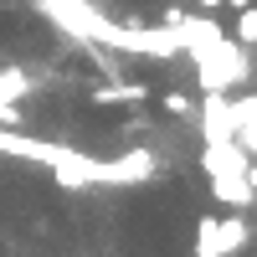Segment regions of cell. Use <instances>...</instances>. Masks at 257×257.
Returning <instances> with one entry per match:
<instances>
[{"label": "cell", "instance_id": "obj_1", "mask_svg": "<svg viewBox=\"0 0 257 257\" xmlns=\"http://www.w3.org/2000/svg\"><path fill=\"white\" fill-rule=\"evenodd\" d=\"M190 57H196V82H201V93H226V88H242V82L257 72L252 47H242V41H231V36L206 41V47H196Z\"/></svg>", "mask_w": 257, "mask_h": 257}, {"label": "cell", "instance_id": "obj_2", "mask_svg": "<svg viewBox=\"0 0 257 257\" xmlns=\"http://www.w3.org/2000/svg\"><path fill=\"white\" fill-rule=\"evenodd\" d=\"M160 170L155 149H123L118 160H103V185H144Z\"/></svg>", "mask_w": 257, "mask_h": 257}, {"label": "cell", "instance_id": "obj_3", "mask_svg": "<svg viewBox=\"0 0 257 257\" xmlns=\"http://www.w3.org/2000/svg\"><path fill=\"white\" fill-rule=\"evenodd\" d=\"M165 26L180 36V52H196V47H206V41L221 36V26L211 16H185V11H165Z\"/></svg>", "mask_w": 257, "mask_h": 257}, {"label": "cell", "instance_id": "obj_4", "mask_svg": "<svg viewBox=\"0 0 257 257\" xmlns=\"http://www.w3.org/2000/svg\"><path fill=\"white\" fill-rule=\"evenodd\" d=\"M252 247V221L242 216V211H237V216H226V221H216V252L221 257H237V252H247Z\"/></svg>", "mask_w": 257, "mask_h": 257}, {"label": "cell", "instance_id": "obj_5", "mask_svg": "<svg viewBox=\"0 0 257 257\" xmlns=\"http://www.w3.org/2000/svg\"><path fill=\"white\" fill-rule=\"evenodd\" d=\"M149 88H139V82H108V88H98L93 103H144Z\"/></svg>", "mask_w": 257, "mask_h": 257}, {"label": "cell", "instance_id": "obj_6", "mask_svg": "<svg viewBox=\"0 0 257 257\" xmlns=\"http://www.w3.org/2000/svg\"><path fill=\"white\" fill-rule=\"evenodd\" d=\"M31 93V77L21 72V67H0V103H21Z\"/></svg>", "mask_w": 257, "mask_h": 257}, {"label": "cell", "instance_id": "obj_7", "mask_svg": "<svg viewBox=\"0 0 257 257\" xmlns=\"http://www.w3.org/2000/svg\"><path fill=\"white\" fill-rule=\"evenodd\" d=\"M231 41H242V47L257 52V6H242L237 11V36H231Z\"/></svg>", "mask_w": 257, "mask_h": 257}, {"label": "cell", "instance_id": "obj_8", "mask_svg": "<svg viewBox=\"0 0 257 257\" xmlns=\"http://www.w3.org/2000/svg\"><path fill=\"white\" fill-rule=\"evenodd\" d=\"M237 144L257 160V118H242V123H237Z\"/></svg>", "mask_w": 257, "mask_h": 257}, {"label": "cell", "instance_id": "obj_9", "mask_svg": "<svg viewBox=\"0 0 257 257\" xmlns=\"http://www.w3.org/2000/svg\"><path fill=\"white\" fill-rule=\"evenodd\" d=\"M242 118H257V93H252V98H237V103H231V123H242Z\"/></svg>", "mask_w": 257, "mask_h": 257}, {"label": "cell", "instance_id": "obj_10", "mask_svg": "<svg viewBox=\"0 0 257 257\" xmlns=\"http://www.w3.org/2000/svg\"><path fill=\"white\" fill-rule=\"evenodd\" d=\"M190 108H196V103H190L185 93H170V98H165V113H175V118H185Z\"/></svg>", "mask_w": 257, "mask_h": 257}, {"label": "cell", "instance_id": "obj_11", "mask_svg": "<svg viewBox=\"0 0 257 257\" xmlns=\"http://www.w3.org/2000/svg\"><path fill=\"white\" fill-rule=\"evenodd\" d=\"M0 123H21V113H16V103H0Z\"/></svg>", "mask_w": 257, "mask_h": 257}, {"label": "cell", "instance_id": "obj_12", "mask_svg": "<svg viewBox=\"0 0 257 257\" xmlns=\"http://www.w3.org/2000/svg\"><path fill=\"white\" fill-rule=\"evenodd\" d=\"M247 185L257 190V160H247Z\"/></svg>", "mask_w": 257, "mask_h": 257}, {"label": "cell", "instance_id": "obj_13", "mask_svg": "<svg viewBox=\"0 0 257 257\" xmlns=\"http://www.w3.org/2000/svg\"><path fill=\"white\" fill-rule=\"evenodd\" d=\"M221 6H231V11H242V6H252V0H221Z\"/></svg>", "mask_w": 257, "mask_h": 257}, {"label": "cell", "instance_id": "obj_14", "mask_svg": "<svg viewBox=\"0 0 257 257\" xmlns=\"http://www.w3.org/2000/svg\"><path fill=\"white\" fill-rule=\"evenodd\" d=\"M196 6H201V11H216V6H221V0H196Z\"/></svg>", "mask_w": 257, "mask_h": 257}]
</instances>
